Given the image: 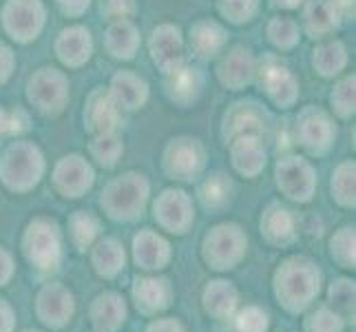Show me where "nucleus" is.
Segmentation results:
<instances>
[]
</instances>
